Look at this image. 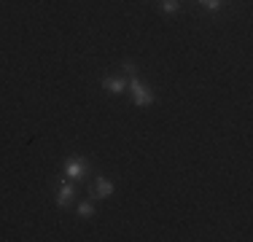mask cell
Instances as JSON below:
<instances>
[{
  "instance_id": "cell-2",
  "label": "cell",
  "mask_w": 253,
  "mask_h": 242,
  "mask_svg": "<svg viewBox=\"0 0 253 242\" xmlns=\"http://www.w3.org/2000/svg\"><path fill=\"white\" fill-rule=\"evenodd\" d=\"M89 175V161L86 159H78V156H73V159L65 161V178L68 180H84Z\"/></svg>"
},
{
  "instance_id": "cell-1",
  "label": "cell",
  "mask_w": 253,
  "mask_h": 242,
  "mask_svg": "<svg viewBox=\"0 0 253 242\" xmlns=\"http://www.w3.org/2000/svg\"><path fill=\"white\" fill-rule=\"evenodd\" d=\"M126 86H129V94H132V102H135L137 108H143V105H151V102L156 100V94H154V89L148 86L146 81H140L137 76H132L129 81H126Z\"/></svg>"
},
{
  "instance_id": "cell-7",
  "label": "cell",
  "mask_w": 253,
  "mask_h": 242,
  "mask_svg": "<svg viewBox=\"0 0 253 242\" xmlns=\"http://www.w3.org/2000/svg\"><path fill=\"white\" fill-rule=\"evenodd\" d=\"M197 3H200L202 8H208V11H221L226 0H197Z\"/></svg>"
},
{
  "instance_id": "cell-3",
  "label": "cell",
  "mask_w": 253,
  "mask_h": 242,
  "mask_svg": "<svg viewBox=\"0 0 253 242\" xmlns=\"http://www.w3.org/2000/svg\"><path fill=\"white\" fill-rule=\"evenodd\" d=\"M76 199V186L73 180H62V183L57 186V204L59 207H70Z\"/></svg>"
},
{
  "instance_id": "cell-6",
  "label": "cell",
  "mask_w": 253,
  "mask_h": 242,
  "mask_svg": "<svg viewBox=\"0 0 253 242\" xmlns=\"http://www.w3.org/2000/svg\"><path fill=\"white\" fill-rule=\"evenodd\" d=\"M78 218H81V221L94 218V199H84V202L78 204Z\"/></svg>"
},
{
  "instance_id": "cell-5",
  "label": "cell",
  "mask_w": 253,
  "mask_h": 242,
  "mask_svg": "<svg viewBox=\"0 0 253 242\" xmlns=\"http://www.w3.org/2000/svg\"><path fill=\"white\" fill-rule=\"evenodd\" d=\"M102 89L111 92V94H122L126 89V78H122V76H105V78H102Z\"/></svg>"
},
{
  "instance_id": "cell-8",
  "label": "cell",
  "mask_w": 253,
  "mask_h": 242,
  "mask_svg": "<svg viewBox=\"0 0 253 242\" xmlns=\"http://www.w3.org/2000/svg\"><path fill=\"white\" fill-rule=\"evenodd\" d=\"M159 3H162V11H165V14H178L180 11L178 0H159Z\"/></svg>"
},
{
  "instance_id": "cell-4",
  "label": "cell",
  "mask_w": 253,
  "mask_h": 242,
  "mask_svg": "<svg viewBox=\"0 0 253 242\" xmlns=\"http://www.w3.org/2000/svg\"><path fill=\"white\" fill-rule=\"evenodd\" d=\"M113 197V183L108 178H97L89 186V199H108Z\"/></svg>"
},
{
  "instance_id": "cell-9",
  "label": "cell",
  "mask_w": 253,
  "mask_h": 242,
  "mask_svg": "<svg viewBox=\"0 0 253 242\" xmlns=\"http://www.w3.org/2000/svg\"><path fill=\"white\" fill-rule=\"evenodd\" d=\"M122 70H124L129 78H132V76H137V65L132 62V59H124V62H122Z\"/></svg>"
}]
</instances>
